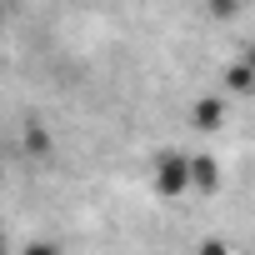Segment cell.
Here are the masks:
<instances>
[{
	"label": "cell",
	"instance_id": "7a4b0ae2",
	"mask_svg": "<svg viewBox=\"0 0 255 255\" xmlns=\"http://www.w3.org/2000/svg\"><path fill=\"white\" fill-rule=\"evenodd\" d=\"M225 110H230L225 95H200V100L190 105V125H195L200 135H215L220 125H225Z\"/></svg>",
	"mask_w": 255,
	"mask_h": 255
},
{
	"label": "cell",
	"instance_id": "ba28073f",
	"mask_svg": "<svg viewBox=\"0 0 255 255\" xmlns=\"http://www.w3.org/2000/svg\"><path fill=\"white\" fill-rule=\"evenodd\" d=\"M20 255H65V250H60L55 240H30V245H25Z\"/></svg>",
	"mask_w": 255,
	"mask_h": 255
},
{
	"label": "cell",
	"instance_id": "9c48e42d",
	"mask_svg": "<svg viewBox=\"0 0 255 255\" xmlns=\"http://www.w3.org/2000/svg\"><path fill=\"white\" fill-rule=\"evenodd\" d=\"M240 60H245V65H250V70H255V45H250V50H245V55H240Z\"/></svg>",
	"mask_w": 255,
	"mask_h": 255
},
{
	"label": "cell",
	"instance_id": "30bf717a",
	"mask_svg": "<svg viewBox=\"0 0 255 255\" xmlns=\"http://www.w3.org/2000/svg\"><path fill=\"white\" fill-rule=\"evenodd\" d=\"M0 255H5V235H0Z\"/></svg>",
	"mask_w": 255,
	"mask_h": 255
},
{
	"label": "cell",
	"instance_id": "6da1fadb",
	"mask_svg": "<svg viewBox=\"0 0 255 255\" xmlns=\"http://www.w3.org/2000/svg\"><path fill=\"white\" fill-rule=\"evenodd\" d=\"M150 190H155L160 200H180V195L190 190V150H175V145H165V150L155 155Z\"/></svg>",
	"mask_w": 255,
	"mask_h": 255
},
{
	"label": "cell",
	"instance_id": "5b68a950",
	"mask_svg": "<svg viewBox=\"0 0 255 255\" xmlns=\"http://www.w3.org/2000/svg\"><path fill=\"white\" fill-rule=\"evenodd\" d=\"M25 145H30V155H50V140H45V130H25Z\"/></svg>",
	"mask_w": 255,
	"mask_h": 255
},
{
	"label": "cell",
	"instance_id": "277c9868",
	"mask_svg": "<svg viewBox=\"0 0 255 255\" xmlns=\"http://www.w3.org/2000/svg\"><path fill=\"white\" fill-rule=\"evenodd\" d=\"M225 95H255V70L245 60L225 65Z\"/></svg>",
	"mask_w": 255,
	"mask_h": 255
},
{
	"label": "cell",
	"instance_id": "8fae6325",
	"mask_svg": "<svg viewBox=\"0 0 255 255\" xmlns=\"http://www.w3.org/2000/svg\"><path fill=\"white\" fill-rule=\"evenodd\" d=\"M0 20H5V15H0Z\"/></svg>",
	"mask_w": 255,
	"mask_h": 255
},
{
	"label": "cell",
	"instance_id": "52a82bcc",
	"mask_svg": "<svg viewBox=\"0 0 255 255\" xmlns=\"http://www.w3.org/2000/svg\"><path fill=\"white\" fill-rule=\"evenodd\" d=\"M195 255H230V245H225L220 235H210V240H200V245H195Z\"/></svg>",
	"mask_w": 255,
	"mask_h": 255
},
{
	"label": "cell",
	"instance_id": "3957f363",
	"mask_svg": "<svg viewBox=\"0 0 255 255\" xmlns=\"http://www.w3.org/2000/svg\"><path fill=\"white\" fill-rule=\"evenodd\" d=\"M190 190H195V195H215V190H220V165H215V155L190 150Z\"/></svg>",
	"mask_w": 255,
	"mask_h": 255
},
{
	"label": "cell",
	"instance_id": "8992f818",
	"mask_svg": "<svg viewBox=\"0 0 255 255\" xmlns=\"http://www.w3.org/2000/svg\"><path fill=\"white\" fill-rule=\"evenodd\" d=\"M205 5H210V15H215V20H230V15L240 10V0H205Z\"/></svg>",
	"mask_w": 255,
	"mask_h": 255
}]
</instances>
